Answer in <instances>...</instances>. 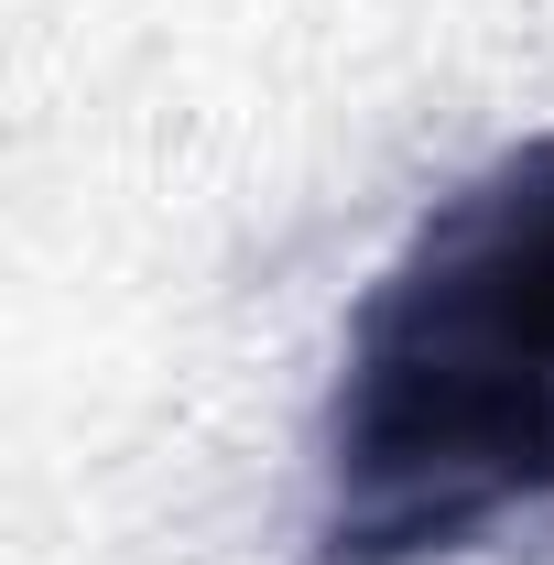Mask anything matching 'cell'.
I'll use <instances>...</instances> for the list:
<instances>
[{
	"instance_id": "cell-1",
	"label": "cell",
	"mask_w": 554,
	"mask_h": 565,
	"mask_svg": "<svg viewBox=\"0 0 554 565\" xmlns=\"http://www.w3.org/2000/svg\"><path fill=\"white\" fill-rule=\"evenodd\" d=\"M554 500V141L435 196L359 294L327 403V565H414Z\"/></svg>"
}]
</instances>
